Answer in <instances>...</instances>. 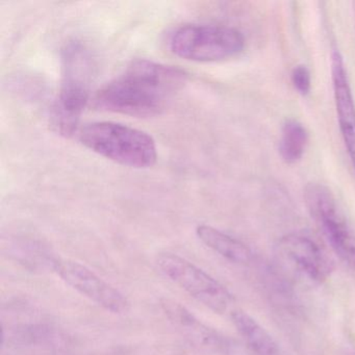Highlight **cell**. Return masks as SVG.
<instances>
[{
  "mask_svg": "<svg viewBox=\"0 0 355 355\" xmlns=\"http://www.w3.org/2000/svg\"><path fill=\"white\" fill-rule=\"evenodd\" d=\"M188 74L149 60L132 62L95 94L96 109L132 117H153L167 109L186 86Z\"/></svg>",
  "mask_w": 355,
  "mask_h": 355,
  "instance_id": "cell-1",
  "label": "cell"
},
{
  "mask_svg": "<svg viewBox=\"0 0 355 355\" xmlns=\"http://www.w3.org/2000/svg\"><path fill=\"white\" fill-rule=\"evenodd\" d=\"M94 67L92 55L83 43L73 41L64 47L61 89L51 114L53 128L62 136H72L78 130L90 97Z\"/></svg>",
  "mask_w": 355,
  "mask_h": 355,
  "instance_id": "cell-2",
  "label": "cell"
},
{
  "mask_svg": "<svg viewBox=\"0 0 355 355\" xmlns=\"http://www.w3.org/2000/svg\"><path fill=\"white\" fill-rule=\"evenodd\" d=\"M78 139L87 148L120 165L145 169L157 162V145L153 137L117 122L87 124L80 128Z\"/></svg>",
  "mask_w": 355,
  "mask_h": 355,
  "instance_id": "cell-3",
  "label": "cell"
},
{
  "mask_svg": "<svg viewBox=\"0 0 355 355\" xmlns=\"http://www.w3.org/2000/svg\"><path fill=\"white\" fill-rule=\"evenodd\" d=\"M245 49V37L230 26L187 24L172 35L170 49L187 61L199 63L224 61Z\"/></svg>",
  "mask_w": 355,
  "mask_h": 355,
  "instance_id": "cell-4",
  "label": "cell"
},
{
  "mask_svg": "<svg viewBox=\"0 0 355 355\" xmlns=\"http://www.w3.org/2000/svg\"><path fill=\"white\" fill-rule=\"evenodd\" d=\"M157 263L166 277L215 313H224L232 305L234 298L227 288L188 259L162 253Z\"/></svg>",
  "mask_w": 355,
  "mask_h": 355,
  "instance_id": "cell-5",
  "label": "cell"
},
{
  "mask_svg": "<svg viewBox=\"0 0 355 355\" xmlns=\"http://www.w3.org/2000/svg\"><path fill=\"white\" fill-rule=\"evenodd\" d=\"M304 198L336 254L355 272V234L340 213L330 189L319 182H311L305 187Z\"/></svg>",
  "mask_w": 355,
  "mask_h": 355,
  "instance_id": "cell-6",
  "label": "cell"
},
{
  "mask_svg": "<svg viewBox=\"0 0 355 355\" xmlns=\"http://www.w3.org/2000/svg\"><path fill=\"white\" fill-rule=\"evenodd\" d=\"M53 269L68 286L105 311L117 315L130 311V302L124 294L86 266L71 259H57Z\"/></svg>",
  "mask_w": 355,
  "mask_h": 355,
  "instance_id": "cell-7",
  "label": "cell"
},
{
  "mask_svg": "<svg viewBox=\"0 0 355 355\" xmlns=\"http://www.w3.org/2000/svg\"><path fill=\"white\" fill-rule=\"evenodd\" d=\"M279 253L292 261L311 282H325L332 271V263L319 245L302 234H291L278 242Z\"/></svg>",
  "mask_w": 355,
  "mask_h": 355,
  "instance_id": "cell-8",
  "label": "cell"
},
{
  "mask_svg": "<svg viewBox=\"0 0 355 355\" xmlns=\"http://www.w3.org/2000/svg\"><path fill=\"white\" fill-rule=\"evenodd\" d=\"M331 80L340 134L355 169V103L344 60L338 51L331 55Z\"/></svg>",
  "mask_w": 355,
  "mask_h": 355,
  "instance_id": "cell-9",
  "label": "cell"
},
{
  "mask_svg": "<svg viewBox=\"0 0 355 355\" xmlns=\"http://www.w3.org/2000/svg\"><path fill=\"white\" fill-rule=\"evenodd\" d=\"M162 305L172 323L197 346L202 347L215 354L230 355L232 344L221 334L201 323L186 307L170 300L164 301Z\"/></svg>",
  "mask_w": 355,
  "mask_h": 355,
  "instance_id": "cell-10",
  "label": "cell"
},
{
  "mask_svg": "<svg viewBox=\"0 0 355 355\" xmlns=\"http://www.w3.org/2000/svg\"><path fill=\"white\" fill-rule=\"evenodd\" d=\"M232 320L239 334L255 355H282L271 334L250 315L243 311H234Z\"/></svg>",
  "mask_w": 355,
  "mask_h": 355,
  "instance_id": "cell-11",
  "label": "cell"
},
{
  "mask_svg": "<svg viewBox=\"0 0 355 355\" xmlns=\"http://www.w3.org/2000/svg\"><path fill=\"white\" fill-rule=\"evenodd\" d=\"M196 234L203 244L232 263L245 265L252 259L250 249L244 243L213 226L199 225L196 228Z\"/></svg>",
  "mask_w": 355,
  "mask_h": 355,
  "instance_id": "cell-12",
  "label": "cell"
},
{
  "mask_svg": "<svg viewBox=\"0 0 355 355\" xmlns=\"http://www.w3.org/2000/svg\"><path fill=\"white\" fill-rule=\"evenodd\" d=\"M309 143L306 128L297 120L284 122L279 140V153L286 163L295 164L302 159Z\"/></svg>",
  "mask_w": 355,
  "mask_h": 355,
  "instance_id": "cell-13",
  "label": "cell"
},
{
  "mask_svg": "<svg viewBox=\"0 0 355 355\" xmlns=\"http://www.w3.org/2000/svg\"><path fill=\"white\" fill-rule=\"evenodd\" d=\"M292 83L295 90L301 95L306 96L311 89V72L309 68L304 65H298L293 69Z\"/></svg>",
  "mask_w": 355,
  "mask_h": 355,
  "instance_id": "cell-14",
  "label": "cell"
}]
</instances>
